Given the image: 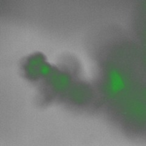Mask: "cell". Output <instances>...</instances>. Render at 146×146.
Returning <instances> with one entry per match:
<instances>
[{
    "label": "cell",
    "instance_id": "6da1fadb",
    "mask_svg": "<svg viewBox=\"0 0 146 146\" xmlns=\"http://www.w3.org/2000/svg\"><path fill=\"white\" fill-rule=\"evenodd\" d=\"M50 82L52 88L57 91H63L70 87L71 79L66 72L54 71L49 76Z\"/></svg>",
    "mask_w": 146,
    "mask_h": 146
},
{
    "label": "cell",
    "instance_id": "7a4b0ae2",
    "mask_svg": "<svg viewBox=\"0 0 146 146\" xmlns=\"http://www.w3.org/2000/svg\"><path fill=\"white\" fill-rule=\"evenodd\" d=\"M44 62V58L42 54H35L31 56L27 60L25 70L26 74L30 78H38V68L40 65Z\"/></svg>",
    "mask_w": 146,
    "mask_h": 146
},
{
    "label": "cell",
    "instance_id": "3957f363",
    "mask_svg": "<svg viewBox=\"0 0 146 146\" xmlns=\"http://www.w3.org/2000/svg\"><path fill=\"white\" fill-rule=\"evenodd\" d=\"M90 93L86 87L78 86L72 91L71 98L76 103H84L90 98Z\"/></svg>",
    "mask_w": 146,
    "mask_h": 146
}]
</instances>
